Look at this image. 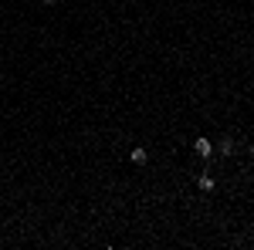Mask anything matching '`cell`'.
I'll list each match as a JSON object with an SVG mask.
<instances>
[{
    "instance_id": "obj_1",
    "label": "cell",
    "mask_w": 254,
    "mask_h": 250,
    "mask_svg": "<svg viewBox=\"0 0 254 250\" xmlns=\"http://www.w3.org/2000/svg\"><path fill=\"white\" fill-rule=\"evenodd\" d=\"M193 149H196V155H203V159H210V155H214V142L200 135V139L193 142Z\"/></svg>"
},
{
    "instance_id": "obj_2",
    "label": "cell",
    "mask_w": 254,
    "mask_h": 250,
    "mask_svg": "<svg viewBox=\"0 0 254 250\" xmlns=\"http://www.w3.org/2000/svg\"><path fill=\"white\" fill-rule=\"evenodd\" d=\"M129 159H132V162H136V166H146V159H149V152H146V149H142V146H136V149H132V152H129Z\"/></svg>"
},
{
    "instance_id": "obj_3",
    "label": "cell",
    "mask_w": 254,
    "mask_h": 250,
    "mask_svg": "<svg viewBox=\"0 0 254 250\" xmlns=\"http://www.w3.org/2000/svg\"><path fill=\"white\" fill-rule=\"evenodd\" d=\"M217 152L231 155V152H234V139H220V142H217Z\"/></svg>"
},
{
    "instance_id": "obj_4",
    "label": "cell",
    "mask_w": 254,
    "mask_h": 250,
    "mask_svg": "<svg viewBox=\"0 0 254 250\" xmlns=\"http://www.w3.org/2000/svg\"><path fill=\"white\" fill-rule=\"evenodd\" d=\"M196 186H200V190H203V193H210V190H214V186H217V183H214V176H207V173H203V176H200V179H196Z\"/></svg>"
},
{
    "instance_id": "obj_5",
    "label": "cell",
    "mask_w": 254,
    "mask_h": 250,
    "mask_svg": "<svg viewBox=\"0 0 254 250\" xmlns=\"http://www.w3.org/2000/svg\"><path fill=\"white\" fill-rule=\"evenodd\" d=\"M41 3H55V0H41Z\"/></svg>"
},
{
    "instance_id": "obj_6",
    "label": "cell",
    "mask_w": 254,
    "mask_h": 250,
    "mask_svg": "<svg viewBox=\"0 0 254 250\" xmlns=\"http://www.w3.org/2000/svg\"><path fill=\"white\" fill-rule=\"evenodd\" d=\"M251 155H254V142H251Z\"/></svg>"
}]
</instances>
